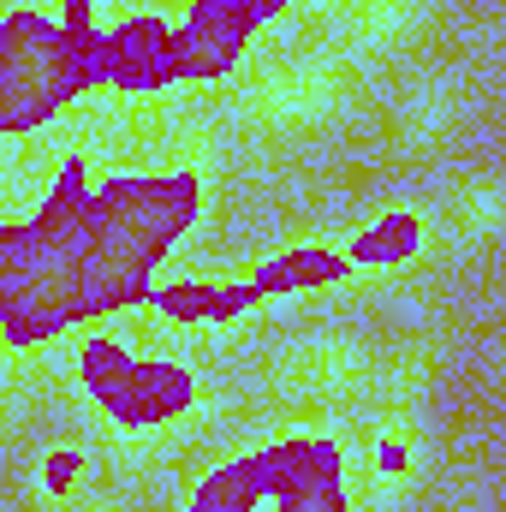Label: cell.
<instances>
[{"label":"cell","instance_id":"cell-1","mask_svg":"<svg viewBox=\"0 0 506 512\" xmlns=\"http://www.w3.org/2000/svg\"><path fill=\"white\" fill-rule=\"evenodd\" d=\"M203 209L197 173L114 179L102 197L84 191L72 155L36 221L0 227V340L36 346L84 316L149 298L155 262L173 251Z\"/></svg>","mask_w":506,"mask_h":512},{"label":"cell","instance_id":"cell-2","mask_svg":"<svg viewBox=\"0 0 506 512\" xmlns=\"http://www.w3.org/2000/svg\"><path fill=\"white\" fill-rule=\"evenodd\" d=\"M96 42L102 30L90 18V0H66V24L12 12L0 24V137H24L84 90H96Z\"/></svg>","mask_w":506,"mask_h":512},{"label":"cell","instance_id":"cell-3","mask_svg":"<svg viewBox=\"0 0 506 512\" xmlns=\"http://www.w3.org/2000/svg\"><path fill=\"white\" fill-rule=\"evenodd\" d=\"M78 382L120 429H161L197 405V376L185 364L131 358L114 334H96L78 346Z\"/></svg>","mask_w":506,"mask_h":512},{"label":"cell","instance_id":"cell-4","mask_svg":"<svg viewBox=\"0 0 506 512\" xmlns=\"http://www.w3.org/2000/svg\"><path fill=\"white\" fill-rule=\"evenodd\" d=\"M352 268L346 256L322 251V245H298L280 251L274 262H262L251 280L239 286H209V280H173V286H149V304L167 322H239L251 304L286 298V292H316V286H340Z\"/></svg>","mask_w":506,"mask_h":512},{"label":"cell","instance_id":"cell-5","mask_svg":"<svg viewBox=\"0 0 506 512\" xmlns=\"http://www.w3.org/2000/svg\"><path fill=\"white\" fill-rule=\"evenodd\" d=\"M286 0H191L185 24L173 30V60H179V84L185 78H227L245 54L256 30L268 18H280Z\"/></svg>","mask_w":506,"mask_h":512},{"label":"cell","instance_id":"cell-6","mask_svg":"<svg viewBox=\"0 0 506 512\" xmlns=\"http://www.w3.org/2000/svg\"><path fill=\"white\" fill-rule=\"evenodd\" d=\"M268 453L274 512H346V459L322 435H286Z\"/></svg>","mask_w":506,"mask_h":512},{"label":"cell","instance_id":"cell-7","mask_svg":"<svg viewBox=\"0 0 506 512\" xmlns=\"http://www.w3.org/2000/svg\"><path fill=\"white\" fill-rule=\"evenodd\" d=\"M96 84L108 90H126V96H155L167 84H179V60H173V24L167 18H126L120 30H108L96 42V60H90Z\"/></svg>","mask_w":506,"mask_h":512},{"label":"cell","instance_id":"cell-8","mask_svg":"<svg viewBox=\"0 0 506 512\" xmlns=\"http://www.w3.org/2000/svg\"><path fill=\"white\" fill-rule=\"evenodd\" d=\"M262 501H268V453L256 447L245 459L209 471L203 489L191 495V512H262Z\"/></svg>","mask_w":506,"mask_h":512},{"label":"cell","instance_id":"cell-9","mask_svg":"<svg viewBox=\"0 0 506 512\" xmlns=\"http://www.w3.org/2000/svg\"><path fill=\"white\" fill-rule=\"evenodd\" d=\"M417 245H423V221L411 209H393L346 245V268H399L417 256Z\"/></svg>","mask_w":506,"mask_h":512},{"label":"cell","instance_id":"cell-10","mask_svg":"<svg viewBox=\"0 0 506 512\" xmlns=\"http://www.w3.org/2000/svg\"><path fill=\"white\" fill-rule=\"evenodd\" d=\"M78 471H84V453H78V447H54V453L42 459V489H48V495H66Z\"/></svg>","mask_w":506,"mask_h":512},{"label":"cell","instance_id":"cell-11","mask_svg":"<svg viewBox=\"0 0 506 512\" xmlns=\"http://www.w3.org/2000/svg\"><path fill=\"white\" fill-rule=\"evenodd\" d=\"M376 465H381V477H405V441H381Z\"/></svg>","mask_w":506,"mask_h":512}]
</instances>
